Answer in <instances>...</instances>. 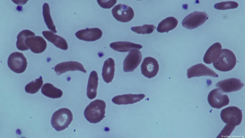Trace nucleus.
Here are the masks:
<instances>
[{
    "instance_id": "nucleus-1",
    "label": "nucleus",
    "mask_w": 245,
    "mask_h": 138,
    "mask_svg": "<svg viewBox=\"0 0 245 138\" xmlns=\"http://www.w3.org/2000/svg\"><path fill=\"white\" fill-rule=\"evenodd\" d=\"M106 104L103 101L96 99L92 101L86 107L84 115L90 122L96 123L100 122L105 117Z\"/></svg>"
},
{
    "instance_id": "nucleus-2",
    "label": "nucleus",
    "mask_w": 245,
    "mask_h": 138,
    "mask_svg": "<svg viewBox=\"0 0 245 138\" xmlns=\"http://www.w3.org/2000/svg\"><path fill=\"white\" fill-rule=\"evenodd\" d=\"M73 120V115L68 109H59L53 114L51 123L52 127L56 131H62L67 127Z\"/></svg>"
},
{
    "instance_id": "nucleus-3",
    "label": "nucleus",
    "mask_w": 245,
    "mask_h": 138,
    "mask_svg": "<svg viewBox=\"0 0 245 138\" xmlns=\"http://www.w3.org/2000/svg\"><path fill=\"white\" fill-rule=\"evenodd\" d=\"M236 63V57L233 52L228 49H223L219 57L213 63V65L219 71L227 72L232 69Z\"/></svg>"
},
{
    "instance_id": "nucleus-4",
    "label": "nucleus",
    "mask_w": 245,
    "mask_h": 138,
    "mask_svg": "<svg viewBox=\"0 0 245 138\" xmlns=\"http://www.w3.org/2000/svg\"><path fill=\"white\" fill-rule=\"evenodd\" d=\"M220 117L223 121L227 124L236 126L241 123L242 118L241 110L235 106H230L223 109Z\"/></svg>"
},
{
    "instance_id": "nucleus-5",
    "label": "nucleus",
    "mask_w": 245,
    "mask_h": 138,
    "mask_svg": "<svg viewBox=\"0 0 245 138\" xmlns=\"http://www.w3.org/2000/svg\"><path fill=\"white\" fill-rule=\"evenodd\" d=\"M208 18L206 12L196 11L186 16L182 20V25L186 28L193 29L203 24Z\"/></svg>"
},
{
    "instance_id": "nucleus-6",
    "label": "nucleus",
    "mask_w": 245,
    "mask_h": 138,
    "mask_svg": "<svg viewBox=\"0 0 245 138\" xmlns=\"http://www.w3.org/2000/svg\"><path fill=\"white\" fill-rule=\"evenodd\" d=\"M7 64L10 68L16 73H20L24 72L27 66V59L22 53L16 52L9 55Z\"/></svg>"
},
{
    "instance_id": "nucleus-7",
    "label": "nucleus",
    "mask_w": 245,
    "mask_h": 138,
    "mask_svg": "<svg viewBox=\"0 0 245 138\" xmlns=\"http://www.w3.org/2000/svg\"><path fill=\"white\" fill-rule=\"evenodd\" d=\"M111 12L113 17L116 20L124 23L131 21L134 15L132 8L124 4H119L116 5L112 9Z\"/></svg>"
},
{
    "instance_id": "nucleus-8",
    "label": "nucleus",
    "mask_w": 245,
    "mask_h": 138,
    "mask_svg": "<svg viewBox=\"0 0 245 138\" xmlns=\"http://www.w3.org/2000/svg\"><path fill=\"white\" fill-rule=\"evenodd\" d=\"M219 88L214 89L209 94L207 100L210 105L212 108L219 109L228 105L229 100L226 95L222 94Z\"/></svg>"
},
{
    "instance_id": "nucleus-9",
    "label": "nucleus",
    "mask_w": 245,
    "mask_h": 138,
    "mask_svg": "<svg viewBox=\"0 0 245 138\" xmlns=\"http://www.w3.org/2000/svg\"><path fill=\"white\" fill-rule=\"evenodd\" d=\"M142 56L140 51L137 49L131 50L123 62V70L125 72L133 71L140 63Z\"/></svg>"
},
{
    "instance_id": "nucleus-10",
    "label": "nucleus",
    "mask_w": 245,
    "mask_h": 138,
    "mask_svg": "<svg viewBox=\"0 0 245 138\" xmlns=\"http://www.w3.org/2000/svg\"><path fill=\"white\" fill-rule=\"evenodd\" d=\"M244 84L240 79L230 78L220 81L215 84L223 93H228L238 91L241 89Z\"/></svg>"
},
{
    "instance_id": "nucleus-11",
    "label": "nucleus",
    "mask_w": 245,
    "mask_h": 138,
    "mask_svg": "<svg viewBox=\"0 0 245 138\" xmlns=\"http://www.w3.org/2000/svg\"><path fill=\"white\" fill-rule=\"evenodd\" d=\"M159 69L157 61L151 57H147L144 59L141 65L142 74L145 77L150 78L155 76Z\"/></svg>"
},
{
    "instance_id": "nucleus-12",
    "label": "nucleus",
    "mask_w": 245,
    "mask_h": 138,
    "mask_svg": "<svg viewBox=\"0 0 245 138\" xmlns=\"http://www.w3.org/2000/svg\"><path fill=\"white\" fill-rule=\"evenodd\" d=\"M187 75L190 78L194 77L209 76L218 77V75L214 71L202 63L194 65L187 70Z\"/></svg>"
},
{
    "instance_id": "nucleus-13",
    "label": "nucleus",
    "mask_w": 245,
    "mask_h": 138,
    "mask_svg": "<svg viewBox=\"0 0 245 138\" xmlns=\"http://www.w3.org/2000/svg\"><path fill=\"white\" fill-rule=\"evenodd\" d=\"M102 35V30L97 28H87L79 30L75 33L78 39L88 42L98 40L101 38Z\"/></svg>"
},
{
    "instance_id": "nucleus-14",
    "label": "nucleus",
    "mask_w": 245,
    "mask_h": 138,
    "mask_svg": "<svg viewBox=\"0 0 245 138\" xmlns=\"http://www.w3.org/2000/svg\"><path fill=\"white\" fill-rule=\"evenodd\" d=\"M26 45L34 53H41L46 48L47 44L45 40L39 36L29 37L25 40Z\"/></svg>"
},
{
    "instance_id": "nucleus-15",
    "label": "nucleus",
    "mask_w": 245,
    "mask_h": 138,
    "mask_svg": "<svg viewBox=\"0 0 245 138\" xmlns=\"http://www.w3.org/2000/svg\"><path fill=\"white\" fill-rule=\"evenodd\" d=\"M54 70L57 75L69 71H79L85 73L87 72L81 64L72 61L63 62L57 64L55 66Z\"/></svg>"
},
{
    "instance_id": "nucleus-16",
    "label": "nucleus",
    "mask_w": 245,
    "mask_h": 138,
    "mask_svg": "<svg viewBox=\"0 0 245 138\" xmlns=\"http://www.w3.org/2000/svg\"><path fill=\"white\" fill-rule=\"evenodd\" d=\"M145 96V95L142 94H124L115 96L112 98V101L114 103L118 105L133 104L140 101Z\"/></svg>"
},
{
    "instance_id": "nucleus-17",
    "label": "nucleus",
    "mask_w": 245,
    "mask_h": 138,
    "mask_svg": "<svg viewBox=\"0 0 245 138\" xmlns=\"http://www.w3.org/2000/svg\"><path fill=\"white\" fill-rule=\"evenodd\" d=\"M222 48L221 44L218 42L212 45L204 55L203 58L204 62L206 64H210L215 61L221 54Z\"/></svg>"
},
{
    "instance_id": "nucleus-18",
    "label": "nucleus",
    "mask_w": 245,
    "mask_h": 138,
    "mask_svg": "<svg viewBox=\"0 0 245 138\" xmlns=\"http://www.w3.org/2000/svg\"><path fill=\"white\" fill-rule=\"evenodd\" d=\"M42 33L46 39L56 47L64 50L67 49V43L63 38L49 31H42Z\"/></svg>"
},
{
    "instance_id": "nucleus-19",
    "label": "nucleus",
    "mask_w": 245,
    "mask_h": 138,
    "mask_svg": "<svg viewBox=\"0 0 245 138\" xmlns=\"http://www.w3.org/2000/svg\"><path fill=\"white\" fill-rule=\"evenodd\" d=\"M115 64L114 60L109 58L104 62L102 75L103 80L107 83L112 82L115 72Z\"/></svg>"
},
{
    "instance_id": "nucleus-20",
    "label": "nucleus",
    "mask_w": 245,
    "mask_h": 138,
    "mask_svg": "<svg viewBox=\"0 0 245 138\" xmlns=\"http://www.w3.org/2000/svg\"><path fill=\"white\" fill-rule=\"evenodd\" d=\"M98 80L97 72L92 71L89 76L87 87V95L90 99H94L96 96Z\"/></svg>"
},
{
    "instance_id": "nucleus-21",
    "label": "nucleus",
    "mask_w": 245,
    "mask_h": 138,
    "mask_svg": "<svg viewBox=\"0 0 245 138\" xmlns=\"http://www.w3.org/2000/svg\"><path fill=\"white\" fill-rule=\"evenodd\" d=\"M114 50L121 52L129 51L133 49H140L142 46L139 44L128 42L118 41L112 42L110 45Z\"/></svg>"
},
{
    "instance_id": "nucleus-22",
    "label": "nucleus",
    "mask_w": 245,
    "mask_h": 138,
    "mask_svg": "<svg viewBox=\"0 0 245 138\" xmlns=\"http://www.w3.org/2000/svg\"><path fill=\"white\" fill-rule=\"evenodd\" d=\"M178 23V20L176 18L172 17H169L159 23L157 30L160 33L168 32L175 28Z\"/></svg>"
},
{
    "instance_id": "nucleus-23",
    "label": "nucleus",
    "mask_w": 245,
    "mask_h": 138,
    "mask_svg": "<svg viewBox=\"0 0 245 138\" xmlns=\"http://www.w3.org/2000/svg\"><path fill=\"white\" fill-rule=\"evenodd\" d=\"M41 92L45 96L54 99L60 98L63 94L62 91L61 90L49 83L44 84L41 88Z\"/></svg>"
},
{
    "instance_id": "nucleus-24",
    "label": "nucleus",
    "mask_w": 245,
    "mask_h": 138,
    "mask_svg": "<svg viewBox=\"0 0 245 138\" xmlns=\"http://www.w3.org/2000/svg\"><path fill=\"white\" fill-rule=\"evenodd\" d=\"M35 36V34L28 30H22L18 35L16 45L17 49L21 51L28 50L29 48L25 43L26 39L28 38Z\"/></svg>"
},
{
    "instance_id": "nucleus-25",
    "label": "nucleus",
    "mask_w": 245,
    "mask_h": 138,
    "mask_svg": "<svg viewBox=\"0 0 245 138\" xmlns=\"http://www.w3.org/2000/svg\"><path fill=\"white\" fill-rule=\"evenodd\" d=\"M43 14L45 22L48 28L52 32L56 33L57 31L51 16L49 6L46 3L43 5Z\"/></svg>"
},
{
    "instance_id": "nucleus-26",
    "label": "nucleus",
    "mask_w": 245,
    "mask_h": 138,
    "mask_svg": "<svg viewBox=\"0 0 245 138\" xmlns=\"http://www.w3.org/2000/svg\"><path fill=\"white\" fill-rule=\"evenodd\" d=\"M43 84L42 78L40 76L35 81H32L27 84L25 87V90L28 93L34 94L39 91Z\"/></svg>"
},
{
    "instance_id": "nucleus-27",
    "label": "nucleus",
    "mask_w": 245,
    "mask_h": 138,
    "mask_svg": "<svg viewBox=\"0 0 245 138\" xmlns=\"http://www.w3.org/2000/svg\"><path fill=\"white\" fill-rule=\"evenodd\" d=\"M156 27L153 25L145 24L142 26L132 27L131 30L139 34H149L152 33Z\"/></svg>"
},
{
    "instance_id": "nucleus-28",
    "label": "nucleus",
    "mask_w": 245,
    "mask_h": 138,
    "mask_svg": "<svg viewBox=\"0 0 245 138\" xmlns=\"http://www.w3.org/2000/svg\"><path fill=\"white\" fill-rule=\"evenodd\" d=\"M238 6V3L233 1L222 2L215 4L214 7L219 10H225L236 8Z\"/></svg>"
},
{
    "instance_id": "nucleus-29",
    "label": "nucleus",
    "mask_w": 245,
    "mask_h": 138,
    "mask_svg": "<svg viewBox=\"0 0 245 138\" xmlns=\"http://www.w3.org/2000/svg\"><path fill=\"white\" fill-rule=\"evenodd\" d=\"M235 126L226 124L217 138H227L229 136Z\"/></svg>"
},
{
    "instance_id": "nucleus-30",
    "label": "nucleus",
    "mask_w": 245,
    "mask_h": 138,
    "mask_svg": "<svg viewBox=\"0 0 245 138\" xmlns=\"http://www.w3.org/2000/svg\"><path fill=\"white\" fill-rule=\"evenodd\" d=\"M99 5L103 8L110 9L117 3V0H97Z\"/></svg>"
}]
</instances>
